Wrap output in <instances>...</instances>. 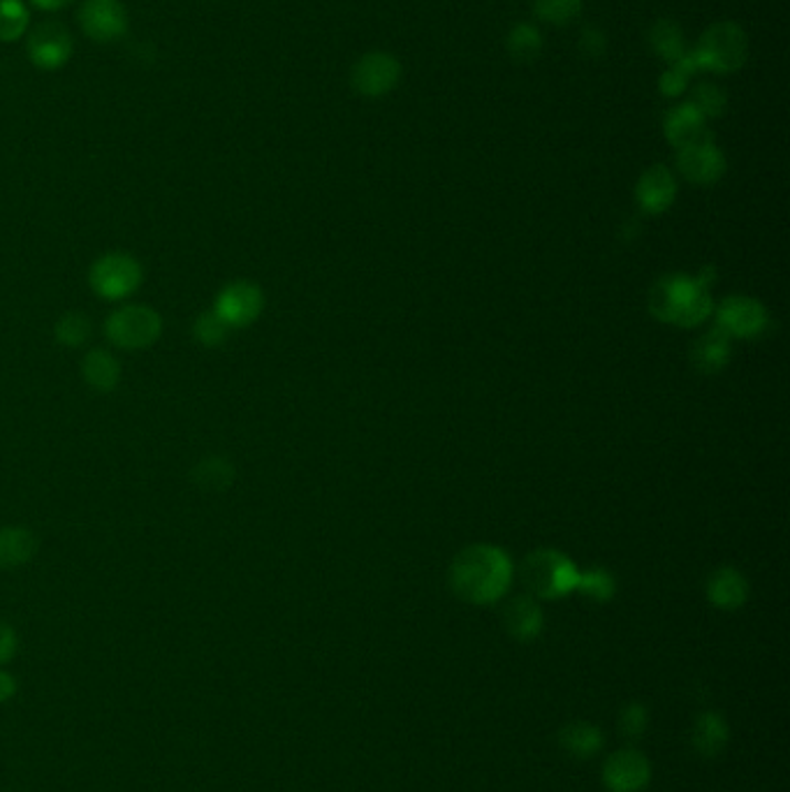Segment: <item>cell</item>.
Returning a JSON list of instances; mask_svg holds the SVG:
<instances>
[{"mask_svg":"<svg viewBox=\"0 0 790 792\" xmlns=\"http://www.w3.org/2000/svg\"><path fill=\"white\" fill-rule=\"evenodd\" d=\"M652 777V767L638 749H621L603 764V783L612 792H640Z\"/></svg>","mask_w":790,"mask_h":792,"instance_id":"4fadbf2b","label":"cell"},{"mask_svg":"<svg viewBox=\"0 0 790 792\" xmlns=\"http://www.w3.org/2000/svg\"><path fill=\"white\" fill-rule=\"evenodd\" d=\"M543 50V38L531 23H517L508 35V52L517 61H531Z\"/></svg>","mask_w":790,"mask_h":792,"instance_id":"4316f807","label":"cell"},{"mask_svg":"<svg viewBox=\"0 0 790 792\" xmlns=\"http://www.w3.org/2000/svg\"><path fill=\"white\" fill-rule=\"evenodd\" d=\"M582 12V0H536V14L557 27L575 21Z\"/></svg>","mask_w":790,"mask_h":792,"instance_id":"4dcf8cb0","label":"cell"},{"mask_svg":"<svg viewBox=\"0 0 790 792\" xmlns=\"http://www.w3.org/2000/svg\"><path fill=\"white\" fill-rule=\"evenodd\" d=\"M265 308V295L253 281H232L223 285L213 299V314L230 329L251 327Z\"/></svg>","mask_w":790,"mask_h":792,"instance_id":"52a82bcc","label":"cell"},{"mask_svg":"<svg viewBox=\"0 0 790 792\" xmlns=\"http://www.w3.org/2000/svg\"><path fill=\"white\" fill-rule=\"evenodd\" d=\"M698 70H712L718 75H730L747 63L749 38L745 29L733 21H718L709 27L701 40L696 52H691Z\"/></svg>","mask_w":790,"mask_h":792,"instance_id":"3957f363","label":"cell"},{"mask_svg":"<svg viewBox=\"0 0 790 792\" xmlns=\"http://www.w3.org/2000/svg\"><path fill=\"white\" fill-rule=\"evenodd\" d=\"M14 695H17V679L10 675V672L0 667V705L10 703Z\"/></svg>","mask_w":790,"mask_h":792,"instance_id":"e575fe53","label":"cell"},{"mask_svg":"<svg viewBox=\"0 0 790 792\" xmlns=\"http://www.w3.org/2000/svg\"><path fill=\"white\" fill-rule=\"evenodd\" d=\"M582 46L591 56H598V54H603V50H605V38L598 31H584Z\"/></svg>","mask_w":790,"mask_h":792,"instance_id":"d590c367","label":"cell"},{"mask_svg":"<svg viewBox=\"0 0 790 792\" xmlns=\"http://www.w3.org/2000/svg\"><path fill=\"white\" fill-rule=\"evenodd\" d=\"M650 308L661 323L696 327L712 316L714 302L709 287L701 278L670 274L652 287Z\"/></svg>","mask_w":790,"mask_h":792,"instance_id":"7a4b0ae2","label":"cell"},{"mask_svg":"<svg viewBox=\"0 0 790 792\" xmlns=\"http://www.w3.org/2000/svg\"><path fill=\"white\" fill-rule=\"evenodd\" d=\"M105 336L122 350H147L160 341L162 318L151 306L124 304L107 316Z\"/></svg>","mask_w":790,"mask_h":792,"instance_id":"5b68a950","label":"cell"},{"mask_svg":"<svg viewBox=\"0 0 790 792\" xmlns=\"http://www.w3.org/2000/svg\"><path fill=\"white\" fill-rule=\"evenodd\" d=\"M768 327V310L751 297H730L716 308V329L728 334L730 339H751Z\"/></svg>","mask_w":790,"mask_h":792,"instance_id":"7c38bea8","label":"cell"},{"mask_svg":"<svg viewBox=\"0 0 790 792\" xmlns=\"http://www.w3.org/2000/svg\"><path fill=\"white\" fill-rule=\"evenodd\" d=\"M503 626L506 631L522 642H529L538 637L543 631V612L538 603L529 595H517L503 610Z\"/></svg>","mask_w":790,"mask_h":792,"instance_id":"e0dca14e","label":"cell"},{"mask_svg":"<svg viewBox=\"0 0 790 792\" xmlns=\"http://www.w3.org/2000/svg\"><path fill=\"white\" fill-rule=\"evenodd\" d=\"M575 591H582L587 598L598 600V603H608V600L614 595V580H612V574L605 570L580 572L578 589Z\"/></svg>","mask_w":790,"mask_h":792,"instance_id":"1f68e13d","label":"cell"},{"mask_svg":"<svg viewBox=\"0 0 790 792\" xmlns=\"http://www.w3.org/2000/svg\"><path fill=\"white\" fill-rule=\"evenodd\" d=\"M522 580L534 595L555 600L578 589L580 570L561 551L538 549L531 557H526L522 566Z\"/></svg>","mask_w":790,"mask_h":792,"instance_id":"277c9868","label":"cell"},{"mask_svg":"<svg viewBox=\"0 0 790 792\" xmlns=\"http://www.w3.org/2000/svg\"><path fill=\"white\" fill-rule=\"evenodd\" d=\"M31 23L29 8L21 0H0V42H17Z\"/></svg>","mask_w":790,"mask_h":792,"instance_id":"484cf974","label":"cell"},{"mask_svg":"<svg viewBox=\"0 0 790 792\" xmlns=\"http://www.w3.org/2000/svg\"><path fill=\"white\" fill-rule=\"evenodd\" d=\"M638 204L650 213H663L673 207L677 198V181L675 175L667 170L665 165H654L646 170L635 188Z\"/></svg>","mask_w":790,"mask_h":792,"instance_id":"9a60e30c","label":"cell"},{"mask_svg":"<svg viewBox=\"0 0 790 792\" xmlns=\"http://www.w3.org/2000/svg\"><path fill=\"white\" fill-rule=\"evenodd\" d=\"M677 170L691 183L712 186L726 172V156L712 137H707L677 151Z\"/></svg>","mask_w":790,"mask_h":792,"instance_id":"8fae6325","label":"cell"},{"mask_svg":"<svg viewBox=\"0 0 790 792\" xmlns=\"http://www.w3.org/2000/svg\"><path fill=\"white\" fill-rule=\"evenodd\" d=\"M691 103L698 107V112L705 118H716V116H721L728 107V93L721 86L705 82V84H698L696 88H693Z\"/></svg>","mask_w":790,"mask_h":792,"instance_id":"f546056e","label":"cell"},{"mask_svg":"<svg viewBox=\"0 0 790 792\" xmlns=\"http://www.w3.org/2000/svg\"><path fill=\"white\" fill-rule=\"evenodd\" d=\"M19 652V635L10 623H0V667L8 665Z\"/></svg>","mask_w":790,"mask_h":792,"instance_id":"836d02e7","label":"cell"},{"mask_svg":"<svg viewBox=\"0 0 790 792\" xmlns=\"http://www.w3.org/2000/svg\"><path fill=\"white\" fill-rule=\"evenodd\" d=\"M728 357H730V336L716 327L707 331L703 339H698V344L691 350L693 365H696V369L703 373L721 371L728 362Z\"/></svg>","mask_w":790,"mask_h":792,"instance_id":"7402d4cb","label":"cell"},{"mask_svg":"<svg viewBox=\"0 0 790 792\" xmlns=\"http://www.w3.org/2000/svg\"><path fill=\"white\" fill-rule=\"evenodd\" d=\"M646 726H650V714L640 703L629 705L619 716V732L631 741H638L646 732Z\"/></svg>","mask_w":790,"mask_h":792,"instance_id":"d6a6232c","label":"cell"},{"mask_svg":"<svg viewBox=\"0 0 790 792\" xmlns=\"http://www.w3.org/2000/svg\"><path fill=\"white\" fill-rule=\"evenodd\" d=\"M144 281L141 262L130 253H105L88 270L91 291L107 302H124L133 297Z\"/></svg>","mask_w":790,"mask_h":792,"instance_id":"8992f818","label":"cell"},{"mask_svg":"<svg viewBox=\"0 0 790 792\" xmlns=\"http://www.w3.org/2000/svg\"><path fill=\"white\" fill-rule=\"evenodd\" d=\"M707 595L712 600V605H716V608L737 610V608H741L747 603L749 584L737 570L721 568V570H716L709 578Z\"/></svg>","mask_w":790,"mask_h":792,"instance_id":"d6986e66","label":"cell"},{"mask_svg":"<svg viewBox=\"0 0 790 792\" xmlns=\"http://www.w3.org/2000/svg\"><path fill=\"white\" fill-rule=\"evenodd\" d=\"M510 580V559L492 545L466 547L450 568L452 591L473 605H489L506 595Z\"/></svg>","mask_w":790,"mask_h":792,"instance_id":"6da1fadb","label":"cell"},{"mask_svg":"<svg viewBox=\"0 0 790 792\" xmlns=\"http://www.w3.org/2000/svg\"><path fill=\"white\" fill-rule=\"evenodd\" d=\"M31 3L38 8V10H44V12H56V10H63L67 8L72 0H31Z\"/></svg>","mask_w":790,"mask_h":792,"instance_id":"8d00e7d4","label":"cell"},{"mask_svg":"<svg viewBox=\"0 0 790 792\" xmlns=\"http://www.w3.org/2000/svg\"><path fill=\"white\" fill-rule=\"evenodd\" d=\"M650 44H652V50L667 63H677L686 54L682 29L670 19H661L654 23L650 31Z\"/></svg>","mask_w":790,"mask_h":792,"instance_id":"cb8c5ba5","label":"cell"},{"mask_svg":"<svg viewBox=\"0 0 790 792\" xmlns=\"http://www.w3.org/2000/svg\"><path fill=\"white\" fill-rule=\"evenodd\" d=\"M82 378L91 390L107 394L114 392L118 382H122V365H118V359L109 350L95 348L82 359Z\"/></svg>","mask_w":790,"mask_h":792,"instance_id":"ac0fdd59","label":"cell"},{"mask_svg":"<svg viewBox=\"0 0 790 792\" xmlns=\"http://www.w3.org/2000/svg\"><path fill=\"white\" fill-rule=\"evenodd\" d=\"M561 747L575 758H591L603 747V735L589 724H570L559 732Z\"/></svg>","mask_w":790,"mask_h":792,"instance_id":"603a6c76","label":"cell"},{"mask_svg":"<svg viewBox=\"0 0 790 792\" xmlns=\"http://www.w3.org/2000/svg\"><path fill=\"white\" fill-rule=\"evenodd\" d=\"M236 479V468L230 460L219 457V454H211V457L198 462L190 471V483H193L200 492H228Z\"/></svg>","mask_w":790,"mask_h":792,"instance_id":"44dd1931","label":"cell"},{"mask_svg":"<svg viewBox=\"0 0 790 792\" xmlns=\"http://www.w3.org/2000/svg\"><path fill=\"white\" fill-rule=\"evenodd\" d=\"M40 540L23 526L0 528V570H14L35 559Z\"/></svg>","mask_w":790,"mask_h":792,"instance_id":"2e32d148","label":"cell"},{"mask_svg":"<svg viewBox=\"0 0 790 792\" xmlns=\"http://www.w3.org/2000/svg\"><path fill=\"white\" fill-rule=\"evenodd\" d=\"M693 72H698V65H696V61H693L691 52H686L677 63H670L667 72H663L659 86L665 95H670V98H675V95L686 91Z\"/></svg>","mask_w":790,"mask_h":792,"instance_id":"f1b7e54d","label":"cell"},{"mask_svg":"<svg viewBox=\"0 0 790 792\" xmlns=\"http://www.w3.org/2000/svg\"><path fill=\"white\" fill-rule=\"evenodd\" d=\"M693 749H696L703 758H716L726 749L728 743V726L721 714L705 711L696 718L691 730Z\"/></svg>","mask_w":790,"mask_h":792,"instance_id":"ffe728a7","label":"cell"},{"mask_svg":"<svg viewBox=\"0 0 790 792\" xmlns=\"http://www.w3.org/2000/svg\"><path fill=\"white\" fill-rule=\"evenodd\" d=\"M72 35L59 21H42L29 35L27 54L31 63L42 72L61 70L72 59Z\"/></svg>","mask_w":790,"mask_h":792,"instance_id":"ba28073f","label":"cell"},{"mask_svg":"<svg viewBox=\"0 0 790 792\" xmlns=\"http://www.w3.org/2000/svg\"><path fill=\"white\" fill-rule=\"evenodd\" d=\"M350 82L365 98H382L401 82V63L386 52L365 54L352 65Z\"/></svg>","mask_w":790,"mask_h":792,"instance_id":"9c48e42d","label":"cell"},{"mask_svg":"<svg viewBox=\"0 0 790 792\" xmlns=\"http://www.w3.org/2000/svg\"><path fill=\"white\" fill-rule=\"evenodd\" d=\"M91 331H93L91 318L82 314V310H70V314L56 320L54 327L56 341L65 348H82L91 339Z\"/></svg>","mask_w":790,"mask_h":792,"instance_id":"d4e9b609","label":"cell"},{"mask_svg":"<svg viewBox=\"0 0 790 792\" xmlns=\"http://www.w3.org/2000/svg\"><path fill=\"white\" fill-rule=\"evenodd\" d=\"M663 133L677 151L684 147H691V144L712 137L707 130V118L698 112V107L693 103H682V105L670 109L665 114Z\"/></svg>","mask_w":790,"mask_h":792,"instance_id":"5bb4252c","label":"cell"},{"mask_svg":"<svg viewBox=\"0 0 790 792\" xmlns=\"http://www.w3.org/2000/svg\"><path fill=\"white\" fill-rule=\"evenodd\" d=\"M80 27L93 42H116L128 33V12L122 0H84L80 6Z\"/></svg>","mask_w":790,"mask_h":792,"instance_id":"30bf717a","label":"cell"},{"mask_svg":"<svg viewBox=\"0 0 790 792\" xmlns=\"http://www.w3.org/2000/svg\"><path fill=\"white\" fill-rule=\"evenodd\" d=\"M230 327L213 314L211 310H204V314H200L193 323V339L204 346V348H219L228 341L230 336Z\"/></svg>","mask_w":790,"mask_h":792,"instance_id":"83f0119b","label":"cell"}]
</instances>
